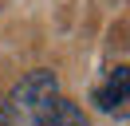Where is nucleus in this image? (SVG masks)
<instances>
[{"mask_svg": "<svg viewBox=\"0 0 130 126\" xmlns=\"http://www.w3.org/2000/svg\"><path fill=\"white\" fill-rule=\"evenodd\" d=\"M63 99L59 94V79L51 71H32L24 75L12 94L4 99V114H8V126H40L43 118L55 110V102Z\"/></svg>", "mask_w": 130, "mask_h": 126, "instance_id": "nucleus-1", "label": "nucleus"}, {"mask_svg": "<svg viewBox=\"0 0 130 126\" xmlns=\"http://www.w3.org/2000/svg\"><path fill=\"white\" fill-rule=\"evenodd\" d=\"M126 102H130V67L118 63V67H110L103 79H99V87H95V106L106 110V114H118Z\"/></svg>", "mask_w": 130, "mask_h": 126, "instance_id": "nucleus-2", "label": "nucleus"}, {"mask_svg": "<svg viewBox=\"0 0 130 126\" xmlns=\"http://www.w3.org/2000/svg\"><path fill=\"white\" fill-rule=\"evenodd\" d=\"M40 126H87V114H83L79 106H75L71 99H59L55 110H51L47 118H43Z\"/></svg>", "mask_w": 130, "mask_h": 126, "instance_id": "nucleus-3", "label": "nucleus"}, {"mask_svg": "<svg viewBox=\"0 0 130 126\" xmlns=\"http://www.w3.org/2000/svg\"><path fill=\"white\" fill-rule=\"evenodd\" d=\"M0 126H8V114H4V99H0Z\"/></svg>", "mask_w": 130, "mask_h": 126, "instance_id": "nucleus-4", "label": "nucleus"}]
</instances>
